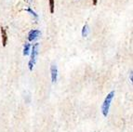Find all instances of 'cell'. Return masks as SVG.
<instances>
[{"label": "cell", "mask_w": 133, "mask_h": 132, "mask_svg": "<svg viewBox=\"0 0 133 132\" xmlns=\"http://www.w3.org/2000/svg\"><path fill=\"white\" fill-rule=\"evenodd\" d=\"M89 25L85 24L84 26H83V29H82V36L83 37H87L88 35H89Z\"/></svg>", "instance_id": "6"}, {"label": "cell", "mask_w": 133, "mask_h": 132, "mask_svg": "<svg viewBox=\"0 0 133 132\" xmlns=\"http://www.w3.org/2000/svg\"><path fill=\"white\" fill-rule=\"evenodd\" d=\"M28 1H30V0H28Z\"/></svg>", "instance_id": "11"}, {"label": "cell", "mask_w": 133, "mask_h": 132, "mask_svg": "<svg viewBox=\"0 0 133 132\" xmlns=\"http://www.w3.org/2000/svg\"><path fill=\"white\" fill-rule=\"evenodd\" d=\"M38 54V44H35L32 48V54H31V59L28 62V66H29V70L32 71L34 68V65L36 63V57H37Z\"/></svg>", "instance_id": "2"}, {"label": "cell", "mask_w": 133, "mask_h": 132, "mask_svg": "<svg viewBox=\"0 0 133 132\" xmlns=\"http://www.w3.org/2000/svg\"><path fill=\"white\" fill-rule=\"evenodd\" d=\"M39 35H40L39 30H32V31H30L28 34V40L30 42H32V41H34V40H36Z\"/></svg>", "instance_id": "4"}, {"label": "cell", "mask_w": 133, "mask_h": 132, "mask_svg": "<svg viewBox=\"0 0 133 132\" xmlns=\"http://www.w3.org/2000/svg\"><path fill=\"white\" fill-rule=\"evenodd\" d=\"M1 35H2V45L3 47H6L8 41V36H7V31L4 27H1Z\"/></svg>", "instance_id": "5"}, {"label": "cell", "mask_w": 133, "mask_h": 132, "mask_svg": "<svg viewBox=\"0 0 133 132\" xmlns=\"http://www.w3.org/2000/svg\"><path fill=\"white\" fill-rule=\"evenodd\" d=\"M50 73H51V80H52L53 83H56L58 78V68L56 64H51Z\"/></svg>", "instance_id": "3"}, {"label": "cell", "mask_w": 133, "mask_h": 132, "mask_svg": "<svg viewBox=\"0 0 133 132\" xmlns=\"http://www.w3.org/2000/svg\"><path fill=\"white\" fill-rule=\"evenodd\" d=\"M25 10L28 11L29 13H31L32 15H33L34 17H35V19H36V20H37V19H38V15H37V14H36V12H35V11H34L32 9H30V8H28V9H25Z\"/></svg>", "instance_id": "8"}, {"label": "cell", "mask_w": 133, "mask_h": 132, "mask_svg": "<svg viewBox=\"0 0 133 132\" xmlns=\"http://www.w3.org/2000/svg\"><path fill=\"white\" fill-rule=\"evenodd\" d=\"M97 2H98V0H92V3H93L94 6H96V5H97Z\"/></svg>", "instance_id": "10"}, {"label": "cell", "mask_w": 133, "mask_h": 132, "mask_svg": "<svg viewBox=\"0 0 133 132\" xmlns=\"http://www.w3.org/2000/svg\"><path fill=\"white\" fill-rule=\"evenodd\" d=\"M30 49H31V45L29 44V43H26L24 45V48H23V55L27 56L30 53Z\"/></svg>", "instance_id": "7"}, {"label": "cell", "mask_w": 133, "mask_h": 132, "mask_svg": "<svg viewBox=\"0 0 133 132\" xmlns=\"http://www.w3.org/2000/svg\"><path fill=\"white\" fill-rule=\"evenodd\" d=\"M114 96H115V91L113 90L107 95L106 98H105V100H104V101H103V103H102V112L103 116H107V115H108L109 109H110V105H111L112 100H113Z\"/></svg>", "instance_id": "1"}, {"label": "cell", "mask_w": 133, "mask_h": 132, "mask_svg": "<svg viewBox=\"0 0 133 132\" xmlns=\"http://www.w3.org/2000/svg\"><path fill=\"white\" fill-rule=\"evenodd\" d=\"M54 7H55L54 0H49V10H50V13L54 12Z\"/></svg>", "instance_id": "9"}]
</instances>
